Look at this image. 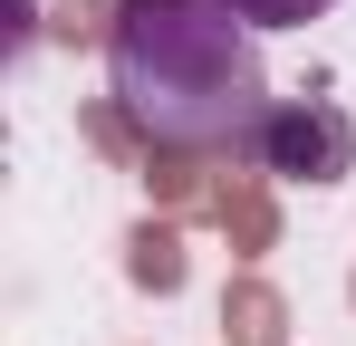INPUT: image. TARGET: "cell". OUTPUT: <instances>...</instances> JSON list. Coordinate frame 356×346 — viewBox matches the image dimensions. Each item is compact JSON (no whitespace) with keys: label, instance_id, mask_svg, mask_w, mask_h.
I'll list each match as a JSON object with an SVG mask.
<instances>
[{"label":"cell","instance_id":"cell-1","mask_svg":"<svg viewBox=\"0 0 356 346\" xmlns=\"http://www.w3.org/2000/svg\"><path fill=\"white\" fill-rule=\"evenodd\" d=\"M106 77L135 135L174 154H232V145H260L270 125L260 39L222 0H125L106 19Z\"/></svg>","mask_w":356,"mask_h":346},{"label":"cell","instance_id":"cell-2","mask_svg":"<svg viewBox=\"0 0 356 346\" xmlns=\"http://www.w3.org/2000/svg\"><path fill=\"white\" fill-rule=\"evenodd\" d=\"M270 173H298V183H337L356 154L347 115L337 106H270V125H260V145H250Z\"/></svg>","mask_w":356,"mask_h":346},{"label":"cell","instance_id":"cell-3","mask_svg":"<svg viewBox=\"0 0 356 346\" xmlns=\"http://www.w3.org/2000/svg\"><path fill=\"white\" fill-rule=\"evenodd\" d=\"M232 19H250V29H308V19H327L337 0H222Z\"/></svg>","mask_w":356,"mask_h":346}]
</instances>
